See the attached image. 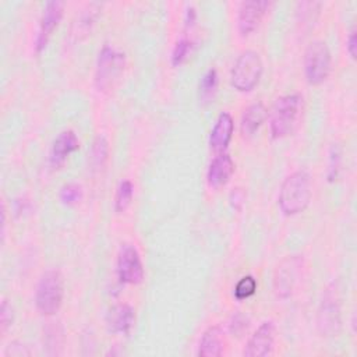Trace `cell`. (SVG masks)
<instances>
[{
    "mask_svg": "<svg viewBox=\"0 0 357 357\" xmlns=\"http://www.w3.org/2000/svg\"><path fill=\"white\" fill-rule=\"evenodd\" d=\"M132 194H134L132 183L130 180H121L114 195V211L117 213H121L128 208L132 199Z\"/></svg>",
    "mask_w": 357,
    "mask_h": 357,
    "instance_id": "20",
    "label": "cell"
},
{
    "mask_svg": "<svg viewBox=\"0 0 357 357\" xmlns=\"http://www.w3.org/2000/svg\"><path fill=\"white\" fill-rule=\"evenodd\" d=\"M225 337L218 325L209 326L201 336L197 354L201 357H218L223 353Z\"/></svg>",
    "mask_w": 357,
    "mask_h": 357,
    "instance_id": "17",
    "label": "cell"
},
{
    "mask_svg": "<svg viewBox=\"0 0 357 357\" xmlns=\"http://www.w3.org/2000/svg\"><path fill=\"white\" fill-rule=\"evenodd\" d=\"M99 7L96 3H91L86 6V8L82 10V13L79 14V18L77 22H74V26H77L75 33H86L88 31H91V26L93 25L96 15H98Z\"/></svg>",
    "mask_w": 357,
    "mask_h": 357,
    "instance_id": "21",
    "label": "cell"
},
{
    "mask_svg": "<svg viewBox=\"0 0 357 357\" xmlns=\"http://www.w3.org/2000/svg\"><path fill=\"white\" fill-rule=\"evenodd\" d=\"M339 160H340V153L337 151V146H332V153H331V165H329V180H335L337 176L339 170Z\"/></svg>",
    "mask_w": 357,
    "mask_h": 357,
    "instance_id": "27",
    "label": "cell"
},
{
    "mask_svg": "<svg viewBox=\"0 0 357 357\" xmlns=\"http://www.w3.org/2000/svg\"><path fill=\"white\" fill-rule=\"evenodd\" d=\"M230 329H231L233 333H237V335L241 333V332H244V331L247 329V321H245L244 315L236 314V315L233 317L231 324H230Z\"/></svg>",
    "mask_w": 357,
    "mask_h": 357,
    "instance_id": "29",
    "label": "cell"
},
{
    "mask_svg": "<svg viewBox=\"0 0 357 357\" xmlns=\"http://www.w3.org/2000/svg\"><path fill=\"white\" fill-rule=\"evenodd\" d=\"M311 197V177L307 172L298 170L287 176L282 183L278 204L284 215L293 216L307 209Z\"/></svg>",
    "mask_w": 357,
    "mask_h": 357,
    "instance_id": "2",
    "label": "cell"
},
{
    "mask_svg": "<svg viewBox=\"0 0 357 357\" xmlns=\"http://www.w3.org/2000/svg\"><path fill=\"white\" fill-rule=\"evenodd\" d=\"M276 326L273 321L262 322L248 339L243 356L244 357H265L272 353L275 343Z\"/></svg>",
    "mask_w": 357,
    "mask_h": 357,
    "instance_id": "8",
    "label": "cell"
},
{
    "mask_svg": "<svg viewBox=\"0 0 357 357\" xmlns=\"http://www.w3.org/2000/svg\"><path fill=\"white\" fill-rule=\"evenodd\" d=\"M257 290V282L252 276H244L241 278L236 287H234V297L238 300H244L248 298L250 296H252Z\"/></svg>",
    "mask_w": 357,
    "mask_h": 357,
    "instance_id": "23",
    "label": "cell"
},
{
    "mask_svg": "<svg viewBox=\"0 0 357 357\" xmlns=\"http://www.w3.org/2000/svg\"><path fill=\"white\" fill-rule=\"evenodd\" d=\"M82 198V188L75 183H68L60 190V201L66 205L77 204Z\"/></svg>",
    "mask_w": 357,
    "mask_h": 357,
    "instance_id": "24",
    "label": "cell"
},
{
    "mask_svg": "<svg viewBox=\"0 0 357 357\" xmlns=\"http://www.w3.org/2000/svg\"><path fill=\"white\" fill-rule=\"evenodd\" d=\"M190 50H191V42L188 39H180L174 45V49H173V53H172L173 66L181 64L187 59Z\"/></svg>",
    "mask_w": 357,
    "mask_h": 357,
    "instance_id": "25",
    "label": "cell"
},
{
    "mask_svg": "<svg viewBox=\"0 0 357 357\" xmlns=\"http://www.w3.org/2000/svg\"><path fill=\"white\" fill-rule=\"evenodd\" d=\"M331 66L332 57L328 45L322 40L311 42L304 53V74L308 84H322L331 73Z\"/></svg>",
    "mask_w": 357,
    "mask_h": 357,
    "instance_id": "6",
    "label": "cell"
},
{
    "mask_svg": "<svg viewBox=\"0 0 357 357\" xmlns=\"http://www.w3.org/2000/svg\"><path fill=\"white\" fill-rule=\"evenodd\" d=\"M218 85V74L215 68H209L199 81V96L202 100H209Z\"/></svg>",
    "mask_w": 357,
    "mask_h": 357,
    "instance_id": "22",
    "label": "cell"
},
{
    "mask_svg": "<svg viewBox=\"0 0 357 357\" xmlns=\"http://www.w3.org/2000/svg\"><path fill=\"white\" fill-rule=\"evenodd\" d=\"M117 276L123 283L138 284L144 280V265L137 248L131 244L121 245L117 255Z\"/></svg>",
    "mask_w": 357,
    "mask_h": 357,
    "instance_id": "7",
    "label": "cell"
},
{
    "mask_svg": "<svg viewBox=\"0 0 357 357\" xmlns=\"http://www.w3.org/2000/svg\"><path fill=\"white\" fill-rule=\"evenodd\" d=\"M234 131L233 117L227 112H222L211 130L209 135V146L212 151L222 153L230 144Z\"/></svg>",
    "mask_w": 357,
    "mask_h": 357,
    "instance_id": "14",
    "label": "cell"
},
{
    "mask_svg": "<svg viewBox=\"0 0 357 357\" xmlns=\"http://www.w3.org/2000/svg\"><path fill=\"white\" fill-rule=\"evenodd\" d=\"M135 322V312L128 304H116L106 314V328L114 335H128Z\"/></svg>",
    "mask_w": 357,
    "mask_h": 357,
    "instance_id": "12",
    "label": "cell"
},
{
    "mask_svg": "<svg viewBox=\"0 0 357 357\" xmlns=\"http://www.w3.org/2000/svg\"><path fill=\"white\" fill-rule=\"evenodd\" d=\"M346 43H347V45H346L347 52H349L350 57L354 60V59H356V54H357V32H356V28H354V26L350 29Z\"/></svg>",
    "mask_w": 357,
    "mask_h": 357,
    "instance_id": "28",
    "label": "cell"
},
{
    "mask_svg": "<svg viewBox=\"0 0 357 357\" xmlns=\"http://www.w3.org/2000/svg\"><path fill=\"white\" fill-rule=\"evenodd\" d=\"M0 326H1V333H4L13 324V307L7 300H3L1 303V308H0Z\"/></svg>",
    "mask_w": 357,
    "mask_h": 357,
    "instance_id": "26",
    "label": "cell"
},
{
    "mask_svg": "<svg viewBox=\"0 0 357 357\" xmlns=\"http://www.w3.org/2000/svg\"><path fill=\"white\" fill-rule=\"evenodd\" d=\"M266 117H268V110L264 106V103L255 102L250 105L241 116L240 128H241L243 137H252L264 124Z\"/></svg>",
    "mask_w": 357,
    "mask_h": 357,
    "instance_id": "18",
    "label": "cell"
},
{
    "mask_svg": "<svg viewBox=\"0 0 357 357\" xmlns=\"http://www.w3.org/2000/svg\"><path fill=\"white\" fill-rule=\"evenodd\" d=\"M63 7H64V4L57 0L46 3L42 17H40V21H39V31H38V36H36V42H35L36 52H40L47 45L50 35L53 33L54 28L59 25L60 20H61Z\"/></svg>",
    "mask_w": 357,
    "mask_h": 357,
    "instance_id": "11",
    "label": "cell"
},
{
    "mask_svg": "<svg viewBox=\"0 0 357 357\" xmlns=\"http://www.w3.org/2000/svg\"><path fill=\"white\" fill-rule=\"evenodd\" d=\"M64 297V279L59 271L45 272L36 286L35 305L43 315H54Z\"/></svg>",
    "mask_w": 357,
    "mask_h": 357,
    "instance_id": "5",
    "label": "cell"
},
{
    "mask_svg": "<svg viewBox=\"0 0 357 357\" xmlns=\"http://www.w3.org/2000/svg\"><path fill=\"white\" fill-rule=\"evenodd\" d=\"M304 114V98L300 93H287L276 99L269 116L273 138L291 135L300 126Z\"/></svg>",
    "mask_w": 357,
    "mask_h": 357,
    "instance_id": "1",
    "label": "cell"
},
{
    "mask_svg": "<svg viewBox=\"0 0 357 357\" xmlns=\"http://www.w3.org/2000/svg\"><path fill=\"white\" fill-rule=\"evenodd\" d=\"M262 73L264 63L259 53L255 50H244L233 64L230 82L234 89L240 92H250L258 85Z\"/></svg>",
    "mask_w": 357,
    "mask_h": 357,
    "instance_id": "4",
    "label": "cell"
},
{
    "mask_svg": "<svg viewBox=\"0 0 357 357\" xmlns=\"http://www.w3.org/2000/svg\"><path fill=\"white\" fill-rule=\"evenodd\" d=\"M318 328L322 333L333 336L340 328V310L333 298H325L318 312Z\"/></svg>",
    "mask_w": 357,
    "mask_h": 357,
    "instance_id": "16",
    "label": "cell"
},
{
    "mask_svg": "<svg viewBox=\"0 0 357 357\" xmlns=\"http://www.w3.org/2000/svg\"><path fill=\"white\" fill-rule=\"evenodd\" d=\"M79 148L78 137L73 130L61 131L52 144L49 160L53 167H59L64 163V160Z\"/></svg>",
    "mask_w": 357,
    "mask_h": 357,
    "instance_id": "13",
    "label": "cell"
},
{
    "mask_svg": "<svg viewBox=\"0 0 357 357\" xmlns=\"http://www.w3.org/2000/svg\"><path fill=\"white\" fill-rule=\"evenodd\" d=\"M109 155V142L103 135H98L91 146L89 159L93 169H99L105 165Z\"/></svg>",
    "mask_w": 357,
    "mask_h": 357,
    "instance_id": "19",
    "label": "cell"
},
{
    "mask_svg": "<svg viewBox=\"0 0 357 357\" xmlns=\"http://www.w3.org/2000/svg\"><path fill=\"white\" fill-rule=\"evenodd\" d=\"M234 173V162L227 153L216 155L208 167L206 180L209 187L219 188L223 187Z\"/></svg>",
    "mask_w": 357,
    "mask_h": 357,
    "instance_id": "15",
    "label": "cell"
},
{
    "mask_svg": "<svg viewBox=\"0 0 357 357\" xmlns=\"http://www.w3.org/2000/svg\"><path fill=\"white\" fill-rule=\"evenodd\" d=\"M269 6L271 3L266 0H248L241 3L238 8L237 24L243 36H247L257 29Z\"/></svg>",
    "mask_w": 357,
    "mask_h": 357,
    "instance_id": "10",
    "label": "cell"
},
{
    "mask_svg": "<svg viewBox=\"0 0 357 357\" xmlns=\"http://www.w3.org/2000/svg\"><path fill=\"white\" fill-rule=\"evenodd\" d=\"M301 261L296 257H289L280 262L273 276V290L278 297H289L298 278Z\"/></svg>",
    "mask_w": 357,
    "mask_h": 357,
    "instance_id": "9",
    "label": "cell"
},
{
    "mask_svg": "<svg viewBox=\"0 0 357 357\" xmlns=\"http://www.w3.org/2000/svg\"><path fill=\"white\" fill-rule=\"evenodd\" d=\"M126 67V54L113 46L105 45L99 52L96 70H95V85L102 92L112 91L120 81Z\"/></svg>",
    "mask_w": 357,
    "mask_h": 357,
    "instance_id": "3",
    "label": "cell"
}]
</instances>
